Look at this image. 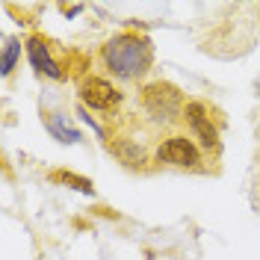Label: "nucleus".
<instances>
[{
    "label": "nucleus",
    "mask_w": 260,
    "mask_h": 260,
    "mask_svg": "<svg viewBox=\"0 0 260 260\" xmlns=\"http://www.w3.org/2000/svg\"><path fill=\"white\" fill-rule=\"evenodd\" d=\"M257 89H260V80H257Z\"/></svg>",
    "instance_id": "11"
},
{
    "label": "nucleus",
    "mask_w": 260,
    "mask_h": 260,
    "mask_svg": "<svg viewBox=\"0 0 260 260\" xmlns=\"http://www.w3.org/2000/svg\"><path fill=\"white\" fill-rule=\"evenodd\" d=\"M53 180H62V183H74V189H80V192H86V195H92V192H95L92 180L77 178V175H68V172H56V175H53Z\"/></svg>",
    "instance_id": "9"
},
{
    "label": "nucleus",
    "mask_w": 260,
    "mask_h": 260,
    "mask_svg": "<svg viewBox=\"0 0 260 260\" xmlns=\"http://www.w3.org/2000/svg\"><path fill=\"white\" fill-rule=\"evenodd\" d=\"M80 101L86 107H92L95 113H115V107L121 104V92L110 80L89 74L80 83Z\"/></svg>",
    "instance_id": "3"
},
{
    "label": "nucleus",
    "mask_w": 260,
    "mask_h": 260,
    "mask_svg": "<svg viewBox=\"0 0 260 260\" xmlns=\"http://www.w3.org/2000/svg\"><path fill=\"white\" fill-rule=\"evenodd\" d=\"M18 53H21V39H6V45H3V77L6 74H12V68H15V59Z\"/></svg>",
    "instance_id": "8"
},
{
    "label": "nucleus",
    "mask_w": 260,
    "mask_h": 260,
    "mask_svg": "<svg viewBox=\"0 0 260 260\" xmlns=\"http://www.w3.org/2000/svg\"><path fill=\"white\" fill-rule=\"evenodd\" d=\"M24 48H27V56H30L32 68H36L39 74H45L50 80H62L65 77V71L59 68V62L50 56V48L42 36H30V39L24 42Z\"/></svg>",
    "instance_id": "6"
},
{
    "label": "nucleus",
    "mask_w": 260,
    "mask_h": 260,
    "mask_svg": "<svg viewBox=\"0 0 260 260\" xmlns=\"http://www.w3.org/2000/svg\"><path fill=\"white\" fill-rule=\"evenodd\" d=\"M48 130L53 133V136H56V139H59V142H77V139H80V133H77L74 127H68V124H65L59 115L48 118Z\"/></svg>",
    "instance_id": "7"
},
{
    "label": "nucleus",
    "mask_w": 260,
    "mask_h": 260,
    "mask_svg": "<svg viewBox=\"0 0 260 260\" xmlns=\"http://www.w3.org/2000/svg\"><path fill=\"white\" fill-rule=\"evenodd\" d=\"M59 12L71 18V15H80V12H83V6H80V3H71V6H68V3H62V6H59Z\"/></svg>",
    "instance_id": "10"
},
{
    "label": "nucleus",
    "mask_w": 260,
    "mask_h": 260,
    "mask_svg": "<svg viewBox=\"0 0 260 260\" xmlns=\"http://www.w3.org/2000/svg\"><path fill=\"white\" fill-rule=\"evenodd\" d=\"M101 59L107 65V71L115 74L118 80H139V77H145L151 71L154 48L139 32H118L115 39H110L104 45Z\"/></svg>",
    "instance_id": "1"
},
{
    "label": "nucleus",
    "mask_w": 260,
    "mask_h": 260,
    "mask_svg": "<svg viewBox=\"0 0 260 260\" xmlns=\"http://www.w3.org/2000/svg\"><path fill=\"white\" fill-rule=\"evenodd\" d=\"M139 104H142V110L148 113V118H154V121H160V124H175L183 118V95H180L178 86H172V83H162V80H154L142 86V92H139Z\"/></svg>",
    "instance_id": "2"
},
{
    "label": "nucleus",
    "mask_w": 260,
    "mask_h": 260,
    "mask_svg": "<svg viewBox=\"0 0 260 260\" xmlns=\"http://www.w3.org/2000/svg\"><path fill=\"white\" fill-rule=\"evenodd\" d=\"M154 157L160 162H169V166H178V169H198L201 162V154H198V145L186 136H169L166 142L157 145Z\"/></svg>",
    "instance_id": "4"
},
{
    "label": "nucleus",
    "mask_w": 260,
    "mask_h": 260,
    "mask_svg": "<svg viewBox=\"0 0 260 260\" xmlns=\"http://www.w3.org/2000/svg\"><path fill=\"white\" fill-rule=\"evenodd\" d=\"M183 121H186V127L192 130V136L207 148V151H219V130H216V124L210 121L207 107H204L201 101H189V104H186Z\"/></svg>",
    "instance_id": "5"
}]
</instances>
